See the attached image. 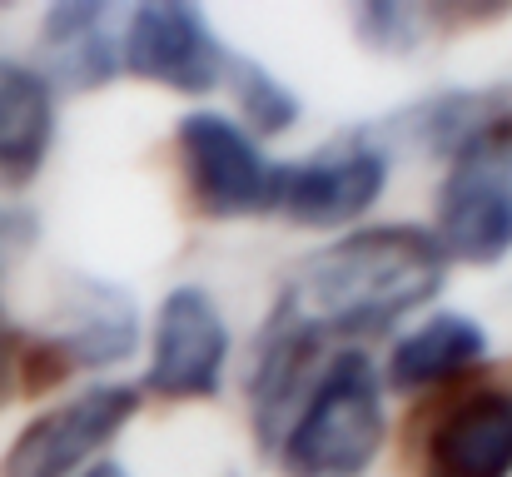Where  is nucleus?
Listing matches in <instances>:
<instances>
[{
	"label": "nucleus",
	"mask_w": 512,
	"mask_h": 477,
	"mask_svg": "<svg viewBox=\"0 0 512 477\" xmlns=\"http://www.w3.org/2000/svg\"><path fill=\"white\" fill-rule=\"evenodd\" d=\"M319 353H324V343L309 338L304 328H294L289 318H264V328L254 338V368H249V418H254L259 453L279 448L289 418L299 413V403L319 373Z\"/></svg>",
	"instance_id": "12"
},
{
	"label": "nucleus",
	"mask_w": 512,
	"mask_h": 477,
	"mask_svg": "<svg viewBox=\"0 0 512 477\" xmlns=\"http://www.w3.org/2000/svg\"><path fill=\"white\" fill-rule=\"evenodd\" d=\"M388 150L368 135H343L339 145H324L299 164H284L279 179V214L304 229H343L363 219L383 184H388Z\"/></svg>",
	"instance_id": "9"
},
{
	"label": "nucleus",
	"mask_w": 512,
	"mask_h": 477,
	"mask_svg": "<svg viewBox=\"0 0 512 477\" xmlns=\"http://www.w3.org/2000/svg\"><path fill=\"white\" fill-rule=\"evenodd\" d=\"M224 60H229V45L214 35L199 5L150 0V5L125 10L120 65H130V75L179 90V95H204L224 80Z\"/></svg>",
	"instance_id": "6"
},
{
	"label": "nucleus",
	"mask_w": 512,
	"mask_h": 477,
	"mask_svg": "<svg viewBox=\"0 0 512 477\" xmlns=\"http://www.w3.org/2000/svg\"><path fill=\"white\" fill-rule=\"evenodd\" d=\"M35 239H40L35 209H25V204H15V199H0V279L35 249Z\"/></svg>",
	"instance_id": "18"
},
{
	"label": "nucleus",
	"mask_w": 512,
	"mask_h": 477,
	"mask_svg": "<svg viewBox=\"0 0 512 477\" xmlns=\"http://www.w3.org/2000/svg\"><path fill=\"white\" fill-rule=\"evenodd\" d=\"M219 85H229L239 115H244L259 135H284V130H294V120H299V95H294L269 65H259L254 55L229 50Z\"/></svg>",
	"instance_id": "16"
},
{
	"label": "nucleus",
	"mask_w": 512,
	"mask_h": 477,
	"mask_svg": "<svg viewBox=\"0 0 512 477\" xmlns=\"http://www.w3.org/2000/svg\"><path fill=\"white\" fill-rule=\"evenodd\" d=\"M55 145V90L25 60L0 55V184H30Z\"/></svg>",
	"instance_id": "14"
},
{
	"label": "nucleus",
	"mask_w": 512,
	"mask_h": 477,
	"mask_svg": "<svg viewBox=\"0 0 512 477\" xmlns=\"http://www.w3.org/2000/svg\"><path fill=\"white\" fill-rule=\"evenodd\" d=\"M179 169L189 199L209 219H254L279 214V179L284 164L264 155V145L219 110H189L174 125Z\"/></svg>",
	"instance_id": "3"
},
{
	"label": "nucleus",
	"mask_w": 512,
	"mask_h": 477,
	"mask_svg": "<svg viewBox=\"0 0 512 477\" xmlns=\"http://www.w3.org/2000/svg\"><path fill=\"white\" fill-rule=\"evenodd\" d=\"M80 477H130V473H125L120 463H95L90 473H80Z\"/></svg>",
	"instance_id": "20"
},
{
	"label": "nucleus",
	"mask_w": 512,
	"mask_h": 477,
	"mask_svg": "<svg viewBox=\"0 0 512 477\" xmlns=\"http://www.w3.org/2000/svg\"><path fill=\"white\" fill-rule=\"evenodd\" d=\"M448 279L438 239L418 224H373L314 249L279 289L274 314L319 343L373 338L423 309Z\"/></svg>",
	"instance_id": "1"
},
{
	"label": "nucleus",
	"mask_w": 512,
	"mask_h": 477,
	"mask_svg": "<svg viewBox=\"0 0 512 477\" xmlns=\"http://www.w3.org/2000/svg\"><path fill=\"white\" fill-rule=\"evenodd\" d=\"M229 368V323L214 294L199 284H179L165 294L150 338V368L140 393L155 398H214Z\"/></svg>",
	"instance_id": "7"
},
{
	"label": "nucleus",
	"mask_w": 512,
	"mask_h": 477,
	"mask_svg": "<svg viewBox=\"0 0 512 477\" xmlns=\"http://www.w3.org/2000/svg\"><path fill=\"white\" fill-rule=\"evenodd\" d=\"M423 10L418 5H393V0H373L353 10V30L358 45L378 50V55H413L423 45Z\"/></svg>",
	"instance_id": "17"
},
{
	"label": "nucleus",
	"mask_w": 512,
	"mask_h": 477,
	"mask_svg": "<svg viewBox=\"0 0 512 477\" xmlns=\"http://www.w3.org/2000/svg\"><path fill=\"white\" fill-rule=\"evenodd\" d=\"M115 5L100 0H60L40 20V75L50 90L90 95L115 80L120 70V35H115Z\"/></svg>",
	"instance_id": "11"
},
{
	"label": "nucleus",
	"mask_w": 512,
	"mask_h": 477,
	"mask_svg": "<svg viewBox=\"0 0 512 477\" xmlns=\"http://www.w3.org/2000/svg\"><path fill=\"white\" fill-rule=\"evenodd\" d=\"M140 348V309L135 299L95 274H75L60 289V309L50 318V328L30 343L25 338V358H45L50 378L55 373H75V368H115Z\"/></svg>",
	"instance_id": "8"
},
{
	"label": "nucleus",
	"mask_w": 512,
	"mask_h": 477,
	"mask_svg": "<svg viewBox=\"0 0 512 477\" xmlns=\"http://www.w3.org/2000/svg\"><path fill=\"white\" fill-rule=\"evenodd\" d=\"M140 388L130 383H90L75 398L45 408L10 443L0 477H80L90 458H100L115 433L140 413Z\"/></svg>",
	"instance_id": "5"
},
{
	"label": "nucleus",
	"mask_w": 512,
	"mask_h": 477,
	"mask_svg": "<svg viewBox=\"0 0 512 477\" xmlns=\"http://www.w3.org/2000/svg\"><path fill=\"white\" fill-rule=\"evenodd\" d=\"M443 259L498 264L512 254V125L448 159L438 224L428 229Z\"/></svg>",
	"instance_id": "4"
},
{
	"label": "nucleus",
	"mask_w": 512,
	"mask_h": 477,
	"mask_svg": "<svg viewBox=\"0 0 512 477\" xmlns=\"http://www.w3.org/2000/svg\"><path fill=\"white\" fill-rule=\"evenodd\" d=\"M423 477H512L508 388H473L433 418L423 438Z\"/></svg>",
	"instance_id": "10"
},
{
	"label": "nucleus",
	"mask_w": 512,
	"mask_h": 477,
	"mask_svg": "<svg viewBox=\"0 0 512 477\" xmlns=\"http://www.w3.org/2000/svg\"><path fill=\"white\" fill-rule=\"evenodd\" d=\"M503 125H512V110L498 90H443L403 115L408 140L443 159L463 155L468 145H478L483 135H493Z\"/></svg>",
	"instance_id": "15"
},
{
	"label": "nucleus",
	"mask_w": 512,
	"mask_h": 477,
	"mask_svg": "<svg viewBox=\"0 0 512 477\" xmlns=\"http://www.w3.org/2000/svg\"><path fill=\"white\" fill-rule=\"evenodd\" d=\"M20 353H25V338H20V328L10 323V314L0 309V408H5V398L15 393V383H20Z\"/></svg>",
	"instance_id": "19"
},
{
	"label": "nucleus",
	"mask_w": 512,
	"mask_h": 477,
	"mask_svg": "<svg viewBox=\"0 0 512 477\" xmlns=\"http://www.w3.org/2000/svg\"><path fill=\"white\" fill-rule=\"evenodd\" d=\"M483 363H488V333H483L478 318L433 314L393 343V353H388V388L428 393V388L468 378Z\"/></svg>",
	"instance_id": "13"
},
{
	"label": "nucleus",
	"mask_w": 512,
	"mask_h": 477,
	"mask_svg": "<svg viewBox=\"0 0 512 477\" xmlns=\"http://www.w3.org/2000/svg\"><path fill=\"white\" fill-rule=\"evenodd\" d=\"M388 443V408H383V373L368 353H334L299 413L289 418L274 458L289 477H363Z\"/></svg>",
	"instance_id": "2"
}]
</instances>
